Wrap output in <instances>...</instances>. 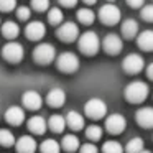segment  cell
<instances>
[{"mask_svg":"<svg viewBox=\"0 0 153 153\" xmlns=\"http://www.w3.org/2000/svg\"><path fill=\"white\" fill-rule=\"evenodd\" d=\"M84 112H86V115L89 117V119L99 120V119H102V117H105L107 104L104 102L102 99H99V97H92V99H89L84 104Z\"/></svg>","mask_w":153,"mask_h":153,"instance_id":"3","label":"cell"},{"mask_svg":"<svg viewBox=\"0 0 153 153\" xmlns=\"http://www.w3.org/2000/svg\"><path fill=\"white\" fill-rule=\"evenodd\" d=\"M23 46L20 43H15V41H10L7 43L4 48H2V56L8 61V63H20L23 59Z\"/></svg>","mask_w":153,"mask_h":153,"instance_id":"7","label":"cell"},{"mask_svg":"<svg viewBox=\"0 0 153 153\" xmlns=\"http://www.w3.org/2000/svg\"><path fill=\"white\" fill-rule=\"evenodd\" d=\"M135 120L143 128H153V107H142L135 112Z\"/></svg>","mask_w":153,"mask_h":153,"instance_id":"13","label":"cell"},{"mask_svg":"<svg viewBox=\"0 0 153 153\" xmlns=\"http://www.w3.org/2000/svg\"><path fill=\"white\" fill-rule=\"evenodd\" d=\"M56 64H58V69L59 71L71 74V73H76L77 68H79V58L74 53L66 51V53H61L59 56H58Z\"/></svg>","mask_w":153,"mask_h":153,"instance_id":"5","label":"cell"},{"mask_svg":"<svg viewBox=\"0 0 153 153\" xmlns=\"http://www.w3.org/2000/svg\"><path fill=\"white\" fill-rule=\"evenodd\" d=\"M79 153H99V148L94 143H84L79 146Z\"/></svg>","mask_w":153,"mask_h":153,"instance_id":"36","label":"cell"},{"mask_svg":"<svg viewBox=\"0 0 153 153\" xmlns=\"http://www.w3.org/2000/svg\"><path fill=\"white\" fill-rule=\"evenodd\" d=\"M125 117L122 114H110L109 117L105 119V128L109 133L112 135H117V133H122L125 130Z\"/></svg>","mask_w":153,"mask_h":153,"instance_id":"10","label":"cell"},{"mask_svg":"<svg viewBox=\"0 0 153 153\" xmlns=\"http://www.w3.org/2000/svg\"><path fill=\"white\" fill-rule=\"evenodd\" d=\"M25 35H27L28 40L38 41L46 35V27H45V23H41V22H31V23H28L27 28H25Z\"/></svg>","mask_w":153,"mask_h":153,"instance_id":"12","label":"cell"},{"mask_svg":"<svg viewBox=\"0 0 153 153\" xmlns=\"http://www.w3.org/2000/svg\"><path fill=\"white\" fill-rule=\"evenodd\" d=\"M56 56V50H54L53 45L50 43H41L35 48L33 51V58L38 64H50L51 61Z\"/></svg>","mask_w":153,"mask_h":153,"instance_id":"6","label":"cell"},{"mask_svg":"<svg viewBox=\"0 0 153 153\" xmlns=\"http://www.w3.org/2000/svg\"><path fill=\"white\" fill-rule=\"evenodd\" d=\"M79 50L86 56H94L100 48V40L96 31H86L79 36Z\"/></svg>","mask_w":153,"mask_h":153,"instance_id":"2","label":"cell"},{"mask_svg":"<svg viewBox=\"0 0 153 153\" xmlns=\"http://www.w3.org/2000/svg\"><path fill=\"white\" fill-rule=\"evenodd\" d=\"M56 35L61 41H64V43H73L74 40L79 38V28H77V25L73 23V22H66V23H63L58 28Z\"/></svg>","mask_w":153,"mask_h":153,"instance_id":"8","label":"cell"},{"mask_svg":"<svg viewBox=\"0 0 153 153\" xmlns=\"http://www.w3.org/2000/svg\"><path fill=\"white\" fill-rule=\"evenodd\" d=\"M142 18L145 22H153V4H146L142 7Z\"/></svg>","mask_w":153,"mask_h":153,"instance_id":"33","label":"cell"},{"mask_svg":"<svg viewBox=\"0 0 153 153\" xmlns=\"http://www.w3.org/2000/svg\"><path fill=\"white\" fill-rule=\"evenodd\" d=\"M63 18H64V15H63V12L59 10V8H50V12H48V22H50L51 25H59V23H63Z\"/></svg>","mask_w":153,"mask_h":153,"instance_id":"29","label":"cell"},{"mask_svg":"<svg viewBox=\"0 0 153 153\" xmlns=\"http://www.w3.org/2000/svg\"><path fill=\"white\" fill-rule=\"evenodd\" d=\"M86 137L89 140H92V142H97V140H100V137H102V128H100L99 125H89L86 128Z\"/></svg>","mask_w":153,"mask_h":153,"instance_id":"31","label":"cell"},{"mask_svg":"<svg viewBox=\"0 0 153 153\" xmlns=\"http://www.w3.org/2000/svg\"><path fill=\"white\" fill-rule=\"evenodd\" d=\"M99 18H100V22H102L104 25L112 27V25H117L120 22V18H122V12H120V8L117 7V5L105 4V5H102L100 10H99Z\"/></svg>","mask_w":153,"mask_h":153,"instance_id":"4","label":"cell"},{"mask_svg":"<svg viewBox=\"0 0 153 153\" xmlns=\"http://www.w3.org/2000/svg\"><path fill=\"white\" fill-rule=\"evenodd\" d=\"M102 48L107 54H119L123 48V43H122V38L115 33H109L102 41Z\"/></svg>","mask_w":153,"mask_h":153,"instance_id":"11","label":"cell"},{"mask_svg":"<svg viewBox=\"0 0 153 153\" xmlns=\"http://www.w3.org/2000/svg\"><path fill=\"white\" fill-rule=\"evenodd\" d=\"M148 92H150V89H148V84L146 82H143V81H133V82H130L125 87L123 96H125V99L128 102L140 104L148 97Z\"/></svg>","mask_w":153,"mask_h":153,"instance_id":"1","label":"cell"},{"mask_svg":"<svg viewBox=\"0 0 153 153\" xmlns=\"http://www.w3.org/2000/svg\"><path fill=\"white\" fill-rule=\"evenodd\" d=\"M146 76H148L150 79L153 81V63H150L148 68H146Z\"/></svg>","mask_w":153,"mask_h":153,"instance_id":"39","label":"cell"},{"mask_svg":"<svg viewBox=\"0 0 153 153\" xmlns=\"http://www.w3.org/2000/svg\"><path fill=\"white\" fill-rule=\"evenodd\" d=\"M46 102H48V105H51V107L64 105V102H66V92H64L61 87H54V89H51L50 92H48Z\"/></svg>","mask_w":153,"mask_h":153,"instance_id":"16","label":"cell"},{"mask_svg":"<svg viewBox=\"0 0 153 153\" xmlns=\"http://www.w3.org/2000/svg\"><path fill=\"white\" fill-rule=\"evenodd\" d=\"M22 102H23V107L28 110H38L43 104V99L41 96L36 92V91H27L22 97Z\"/></svg>","mask_w":153,"mask_h":153,"instance_id":"14","label":"cell"},{"mask_svg":"<svg viewBox=\"0 0 153 153\" xmlns=\"http://www.w3.org/2000/svg\"><path fill=\"white\" fill-rule=\"evenodd\" d=\"M122 68H123V71L128 73V74H138L140 71L145 68V61H143V58L140 56V54L132 53V54L123 58Z\"/></svg>","mask_w":153,"mask_h":153,"instance_id":"9","label":"cell"},{"mask_svg":"<svg viewBox=\"0 0 153 153\" xmlns=\"http://www.w3.org/2000/svg\"><path fill=\"white\" fill-rule=\"evenodd\" d=\"M17 17H18V20H22V22H27L28 18L31 17V12H30V8H28V7H18V10H17Z\"/></svg>","mask_w":153,"mask_h":153,"instance_id":"35","label":"cell"},{"mask_svg":"<svg viewBox=\"0 0 153 153\" xmlns=\"http://www.w3.org/2000/svg\"><path fill=\"white\" fill-rule=\"evenodd\" d=\"M5 120H7L10 125H22V123L25 122V110L22 109V107H17V105H12L7 109V112H5Z\"/></svg>","mask_w":153,"mask_h":153,"instance_id":"15","label":"cell"},{"mask_svg":"<svg viewBox=\"0 0 153 153\" xmlns=\"http://www.w3.org/2000/svg\"><path fill=\"white\" fill-rule=\"evenodd\" d=\"M17 7V0H0V12H12Z\"/></svg>","mask_w":153,"mask_h":153,"instance_id":"34","label":"cell"},{"mask_svg":"<svg viewBox=\"0 0 153 153\" xmlns=\"http://www.w3.org/2000/svg\"><path fill=\"white\" fill-rule=\"evenodd\" d=\"M61 146H63V150L73 153L79 148V138H77L76 135H64L63 142H61Z\"/></svg>","mask_w":153,"mask_h":153,"instance_id":"24","label":"cell"},{"mask_svg":"<svg viewBox=\"0 0 153 153\" xmlns=\"http://www.w3.org/2000/svg\"><path fill=\"white\" fill-rule=\"evenodd\" d=\"M38 148L36 140L30 135H25L17 140V152L18 153H35Z\"/></svg>","mask_w":153,"mask_h":153,"instance_id":"17","label":"cell"},{"mask_svg":"<svg viewBox=\"0 0 153 153\" xmlns=\"http://www.w3.org/2000/svg\"><path fill=\"white\" fill-rule=\"evenodd\" d=\"M48 128L53 133H63L64 128H66V119L63 115H59V114H54L48 120Z\"/></svg>","mask_w":153,"mask_h":153,"instance_id":"21","label":"cell"},{"mask_svg":"<svg viewBox=\"0 0 153 153\" xmlns=\"http://www.w3.org/2000/svg\"><path fill=\"white\" fill-rule=\"evenodd\" d=\"M41 153H59L61 152V145L56 142L54 138H46L40 146Z\"/></svg>","mask_w":153,"mask_h":153,"instance_id":"25","label":"cell"},{"mask_svg":"<svg viewBox=\"0 0 153 153\" xmlns=\"http://www.w3.org/2000/svg\"><path fill=\"white\" fill-rule=\"evenodd\" d=\"M15 143V137L10 130L2 128L0 130V145L2 146H12Z\"/></svg>","mask_w":153,"mask_h":153,"instance_id":"30","label":"cell"},{"mask_svg":"<svg viewBox=\"0 0 153 153\" xmlns=\"http://www.w3.org/2000/svg\"><path fill=\"white\" fill-rule=\"evenodd\" d=\"M137 33H138V23H137L133 18H127V20L122 23V35H123V38L132 40L133 36H137Z\"/></svg>","mask_w":153,"mask_h":153,"instance_id":"22","label":"cell"},{"mask_svg":"<svg viewBox=\"0 0 153 153\" xmlns=\"http://www.w3.org/2000/svg\"><path fill=\"white\" fill-rule=\"evenodd\" d=\"M140 153H152V152H148V150H142Z\"/></svg>","mask_w":153,"mask_h":153,"instance_id":"41","label":"cell"},{"mask_svg":"<svg viewBox=\"0 0 153 153\" xmlns=\"http://www.w3.org/2000/svg\"><path fill=\"white\" fill-rule=\"evenodd\" d=\"M2 35L5 38H8V40H13V38H17L20 35V27L15 22H5L2 25Z\"/></svg>","mask_w":153,"mask_h":153,"instance_id":"23","label":"cell"},{"mask_svg":"<svg viewBox=\"0 0 153 153\" xmlns=\"http://www.w3.org/2000/svg\"><path fill=\"white\" fill-rule=\"evenodd\" d=\"M31 8L36 12H45L50 8V0H31Z\"/></svg>","mask_w":153,"mask_h":153,"instance_id":"32","label":"cell"},{"mask_svg":"<svg viewBox=\"0 0 153 153\" xmlns=\"http://www.w3.org/2000/svg\"><path fill=\"white\" fill-rule=\"evenodd\" d=\"M48 128V122L41 115H33L28 120V130L35 135H43Z\"/></svg>","mask_w":153,"mask_h":153,"instance_id":"18","label":"cell"},{"mask_svg":"<svg viewBox=\"0 0 153 153\" xmlns=\"http://www.w3.org/2000/svg\"><path fill=\"white\" fill-rule=\"evenodd\" d=\"M107 2H109V4H114V2H115V0H107Z\"/></svg>","mask_w":153,"mask_h":153,"instance_id":"42","label":"cell"},{"mask_svg":"<svg viewBox=\"0 0 153 153\" xmlns=\"http://www.w3.org/2000/svg\"><path fill=\"white\" fill-rule=\"evenodd\" d=\"M59 4L63 5V7L71 8V7H74V5L77 4V0H59Z\"/></svg>","mask_w":153,"mask_h":153,"instance_id":"38","label":"cell"},{"mask_svg":"<svg viewBox=\"0 0 153 153\" xmlns=\"http://www.w3.org/2000/svg\"><path fill=\"white\" fill-rule=\"evenodd\" d=\"M137 45L143 51H153V30H145L138 35Z\"/></svg>","mask_w":153,"mask_h":153,"instance_id":"20","label":"cell"},{"mask_svg":"<svg viewBox=\"0 0 153 153\" xmlns=\"http://www.w3.org/2000/svg\"><path fill=\"white\" fill-rule=\"evenodd\" d=\"M127 153H140L143 150V140L140 137H135V138H130L128 143L125 146Z\"/></svg>","mask_w":153,"mask_h":153,"instance_id":"28","label":"cell"},{"mask_svg":"<svg viewBox=\"0 0 153 153\" xmlns=\"http://www.w3.org/2000/svg\"><path fill=\"white\" fill-rule=\"evenodd\" d=\"M64 119H66V125L69 127V128H73V130L84 128V117L81 115L79 112H76V110H69Z\"/></svg>","mask_w":153,"mask_h":153,"instance_id":"19","label":"cell"},{"mask_svg":"<svg viewBox=\"0 0 153 153\" xmlns=\"http://www.w3.org/2000/svg\"><path fill=\"white\" fill-rule=\"evenodd\" d=\"M82 2H84V4H87V5H94L97 0H82Z\"/></svg>","mask_w":153,"mask_h":153,"instance_id":"40","label":"cell"},{"mask_svg":"<svg viewBox=\"0 0 153 153\" xmlns=\"http://www.w3.org/2000/svg\"><path fill=\"white\" fill-rule=\"evenodd\" d=\"M77 20L82 25H91L96 20V15L91 8H81V10H77Z\"/></svg>","mask_w":153,"mask_h":153,"instance_id":"26","label":"cell"},{"mask_svg":"<svg viewBox=\"0 0 153 153\" xmlns=\"http://www.w3.org/2000/svg\"><path fill=\"white\" fill-rule=\"evenodd\" d=\"M127 4L132 8H142L145 5V0H127Z\"/></svg>","mask_w":153,"mask_h":153,"instance_id":"37","label":"cell"},{"mask_svg":"<svg viewBox=\"0 0 153 153\" xmlns=\"http://www.w3.org/2000/svg\"><path fill=\"white\" fill-rule=\"evenodd\" d=\"M102 153H123V146L117 140H107L102 145Z\"/></svg>","mask_w":153,"mask_h":153,"instance_id":"27","label":"cell"}]
</instances>
